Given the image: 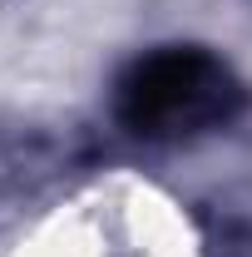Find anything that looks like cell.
Masks as SVG:
<instances>
[{
  "mask_svg": "<svg viewBox=\"0 0 252 257\" xmlns=\"http://www.w3.org/2000/svg\"><path fill=\"white\" fill-rule=\"evenodd\" d=\"M114 109H119V124L129 134L173 144V139L222 128L242 109V84L227 69V60L213 50L163 45L124 69Z\"/></svg>",
  "mask_w": 252,
  "mask_h": 257,
  "instance_id": "6da1fadb",
  "label": "cell"
}]
</instances>
